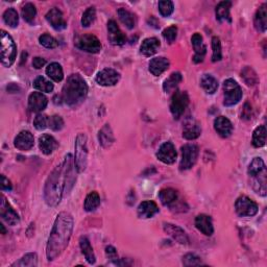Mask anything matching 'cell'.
<instances>
[{"label":"cell","mask_w":267,"mask_h":267,"mask_svg":"<svg viewBox=\"0 0 267 267\" xmlns=\"http://www.w3.org/2000/svg\"><path fill=\"white\" fill-rule=\"evenodd\" d=\"M75 163L72 155L68 154L64 161L56 166L48 176L44 187V200L49 207L61 203L64 192H69L75 182Z\"/></svg>","instance_id":"6da1fadb"},{"label":"cell","mask_w":267,"mask_h":267,"mask_svg":"<svg viewBox=\"0 0 267 267\" xmlns=\"http://www.w3.org/2000/svg\"><path fill=\"white\" fill-rule=\"evenodd\" d=\"M73 217L70 213L61 212L56 216L46 247L48 261H53L67 249L73 231Z\"/></svg>","instance_id":"7a4b0ae2"},{"label":"cell","mask_w":267,"mask_h":267,"mask_svg":"<svg viewBox=\"0 0 267 267\" xmlns=\"http://www.w3.org/2000/svg\"><path fill=\"white\" fill-rule=\"evenodd\" d=\"M88 94V86L85 79L78 73L68 76L66 84L62 89V100L67 106L74 107L82 105Z\"/></svg>","instance_id":"3957f363"},{"label":"cell","mask_w":267,"mask_h":267,"mask_svg":"<svg viewBox=\"0 0 267 267\" xmlns=\"http://www.w3.org/2000/svg\"><path fill=\"white\" fill-rule=\"evenodd\" d=\"M0 41H1V64L4 67L9 68L16 60V44L11 36L4 31H1L0 34Z\"/></svg>","instance_id":"277c9868"},{"label":"cell","mask_w":267,"mask_h":267,"mask_svg":"<svg viewBox=\"0 0 267 267\" xmlns=\"http://www.w3.org/2000/svg\"><path fill=\"white\" fill-rule=\"evenodd\" d=\"M74 163L78 172L86 170L88 164V147H87V136L85 134H79L76 137Z\"/></svg>","instance_id":"5b68a950"},{"label":"cell","mask_w":267,"mask_h":267,"mask_svg":"<svg viewBox=\"0 0 267 267\" xmlns=\"http://www.w3.org/2000/svg\"><path fill=\"white\" fill-rule=\"evenodd\" d=\"M223 93H225L223 105L226 107H232L237 105L240 102L243 95L241 87L232 78H228L223 83Z\"/></svg>","instance_id":"8992f818"},{"label":"cell","mask_w":267,"mask_h":267,"mask_svg":"<svg viewBox=\"0 0 267 267\" xmlns=\"http://www.w3.org/2000/svg\"><path fill=\"white\" fill-rule=\"evenodd\" d=\"M189 105L188 93L185 91L177 90L175 94L172 95L170 103V112L173 115L175 119H179V117L184 114L186 107Z\"/></svg>","instance_id":"52a82bcc"},{"label":"cell","mask_w":267,"mask_h":267,"mask_svg":"<svg viewBox=\"0 0 267 267\" xmlns=\"http://www.w3.org/2000/svg\"><path fill=\"white\" fill-rule=\"evenodd\" d=\"M75 46L83 52L89 53H98L103 47L97 37L91 34L79 36L75 41Z\"/></svg>","instance_id":"ba28073f"},{"label":"cell","mask_w":267,"mask_h":267,"mask_svg":"<svg viewBox=\"0 0 267 267\" xmlns=\"http://www.w3.org/2000/svg\"><path fill=\"white\" fill-rule=\"evenodd\" d=\"M235 210L240 217H251L258 213V205L249 196H242L237 198Z\"/></svg>","instance_id":"9c48e42d"},{"label":"cell","mask_w":267,"mask_h":267,"mask_svg":"<svg viewBox=\"0 0 267 267\" xmlns=\"http://www.w3.org/2000/svg\"><path fill=\"white\" fill-rule=\"evenodd\" d=\"M198 147L196 144H185L182 146V160L179 163L181 170H188L196 165L198 158Z\"/></svg>","instance_id":"30bf717a"},{"label":"cell","mask_w":267,"mask_h":267,"mask_svg":"<svg viewBox=\"0 0 267 267\" xmlns=\"http://www.w3.org/2000/svg\"><path fill=\"white\" fill-rule=\"evenodd\" d=\"M0 216L10 226H16L20 222V217L17 212L14 210L13 207L6 200L5 196H1V204H0Z\"/></svg>","instance_id":"8fae6325"},{"label":"cell","mask_w":267,"mask_h":267,"mask_svg":"<svg viewBox=\"0 0 267 267\" xmlns=\"http://www.w3.org/2000/svg\"><path fill=\"white\" fill-rule=\"evenodd\" d=\"M177 150L173 143L168 141L163 143L157 151V158L164 164H172L177 160Z\"/></svg>","instance_id":"7c38bea8"},{"label":"cell","mask_w":267,"mask_h":267,"mask_svg":"<svg viewBox=\"0 0 267 267\" xmlns=\"http://www.w3.org/2000/svg\"><path fill=\"white\" fill-rule=\"evenodd\" d=\"M119 79H120V74L116 70L111 69V68H107L99 71L95 77L96 83L104 87L115 86L119 82Z\"/></svg>","instance_id":"4fadbf2b"},{"label":"cell","mask_w":267,"mask_h":267,"mask_svg":"<svg viewBox=\"0 0 267 267\" xmlns=\"http://www.w3.org/2000/svg\"><path fill=\"white\" fill-rule=\"evenodd\" d=\"M191 42H192V45L194 48V52H196V53H194V56H193V61L196 64L201 63L204 61L206 53H207V47L204 43V39H203V37H201L200 34L196 33L192 36Z\"/></svg>","instance_id":"5bb4252c"},{"label":"cell","mask_w":267,"mask_h":267,"mask_svg":"<svg viewBox=\"0 0 267 267\" xmlns=\"http://www.w3.org/2000/svg\"><path fill=\"white\" fill-rule=\"evenodd\" d=\"M163 229L166 233L170 235L173 239L179 244H188L189 238L182 228H179L176 225H172V223L169 222H164Z\"/></svg>","instance_id":"9a60e30c"},{"label":"cell","mask_w":267,"mask_h":267,"mask_svg":"<svg viewBox=\"0 0 267 267\" xmlns=\"http://www.w3.org/2000/svg\"><path fill=\"white\" fill-rule=\"evenodd\" d=\"M107 33H109L107 34V37H109V40L113 45L121 46L126 42L125 36L122 34L117 23L114 20H110L107 22Z\"/></svg>","instance_id":"2e32d148"},{"label":"cell","mask_w":267,"mask_h":267,"mask_svg":"<svg viewBox=\"0 0 267 267\" xmlns=\"http://www.w3.org/2000/svg\"><path fill=\"white\" fill-rule=\"evenodd\" d=\"M47 104V97L44 94H42L41 92H33L32 94L28 96V107H30V110L32 112H42L43 110H45Z\"/></svg>","instance_id":"e0dca14e"},{"label":"cell","mask_w":267,"mask_h":267,"mask_svg":"<svg viewBox=\"0 0 267 267\" xmlns=\"http://www.w3.org/2000/svg\"><path fill=\"white\" fill-rule=\"evenodd\" d=\"M251 178L250 185L256 193L261 196H266L267 194V170L259 172L258 175L249 177Z\"/></svg>","instance_id":"ac0fdd59"},{"label":"cell","mask_w":267,"mask_h":267,"mask_svg":"<svg viewBox=\"0 0 267 267\" xmlns=\"http://www.w3.org/2000/svg\"><path fill=\"white\" fill-rule=\"evenodd\" d=\"M35 144V138L31 132L22 131L20 132L14 140V145L19 150H30Z\"/></svg>","instance_id":"d6986e66"},{"label":"cell","mask_w":267,"mask_h":267,"mask_svg":"<svg viewBox=\"0 0 267 267\" xmlns=\"http://www.w3.org/2000/svg\"><path fill=\"white\" fill-rule=\"evenodd\" d=\"M46 20L55 31H62L67 27V23L64 19L62 12L56 8L52 9L46 14Z\"/></svg>","instance_id":"ffe728a7"},{"label":"cell","mask_w":267,"mask_h":267,"mask_svg":"<svg viewBox=\"0 0 267 267\" xmlns=\"http://www.w3.org/2000/svg\"><path fill=\"white\" fill-rule=\"evenodd\" d=\"M214 128L222 138H229L233 133L232 122L225 116H219L214 120Z\"/></svg>","instance_id":"44dd1931"},{"label":"cell","mask_w":267,"mask_h":267,"mask_svg":"<svg viewBox=\"0 0 267 267\" xmlns=\"http://www.w3.org/2000/svg\"><path fill=\"white\" fill-rule=\"evenodd\" d=\"M169 65L170 63L168 59H166L164 56H159L150 60L148 64V69L151 74L155 76H159L169 68Z\"/></svg>","instance_id":"7402d4cb"},{"label":"cell","mask_w":267,"mask_h":267,"mask_svg":"<svg viewBox=\"0 0 267 267\" xmlns=\"http://www.w3.org/2000/svg\"><path fill=\"white\" fill-rule=\"evenodd\" d=\"M196 227L200 233H203L206 236H212L214 233L212 218L206 214H200L196 216Z\"/></svg>","instance_id":"603a6c76"},{"label":"cell","mask_w":267,"mask_h":267,"mask_svg":"<svg viewBox=\"0 0 267 267\" xmlns=\"http://www.w3.org/2000/svg\"><path fill=\"white\" fill-rule=\"evenodd\" d=\"M201 133V127L197 121L194 119H188L186 121L183 129V137L187 140H194L198 138Z\"/></svg>","instance_id":"cb8c5ba5"},{"label":"cell","mask_w":267,"mask_h":267,"mask_svg":"<svg viewBox=\"0 0 267 267\" xmlns=\"http://www.w3.org/2000/svg\"><path fill=\"white\" fill-rule=\"evenodd\" d=\"M137 212H138V216L140 218L147 219V218L154 217V216L159 212V208L155 201L145 200V201H142V203L139 205Z\"/></svg>","instance_id":"d4e9b609"},{"label":"cell","mask_w":267,"mask_h":267,"mask_svg":"<svg viewBox=\"0 0 267 267\" xmlns=\"http://www.w3.org/2000/svg\"><path fill=\"white\" fill-rule=\"evenodd\" d=\"M57 146H59V143L56 142V140L53 138V136H50L48 134H44L40 137L39 147L44 155H46V156L52 155L53 151L57 148Z\"/></svg>","instance_id":"484cf974"},{"label":"cell","mask_w":267,"mask_h":267,"mask_svg":"<svg viewBox=\"0 0 267 267\" xmlns=\"http://www.w3.org/2000/svg\"><path fill=\"white\" fill-rule=\"evenodd\" d=\"M255 28L260 33H265L267 28V4L263 3L256 12L254 19Z\"/></svg>","instance_id":"4316f807"},{"label":"cell","mask_w":267,"mask_h":267,"mask_svg":"<svg viewBox=\"0 0 267 267\" xmlns=\"http://www.w3.org/2000/svg\"><path fill=\"white\" fill-rule=\"evenodd\" d=\"M160 41L157 38H147L143 40L140 46V53L145 56H151L157 53L159 48H160Z\"/></svg>","instance_id":"83f0119b"},{"label":"cell","mask_w":267,"mask_h":267,"mask_svg":"<svg viewBox=\"0 0 267 267\" xmlns=\"http://www.w3.org/2000/svg\"><path fill=\"white\" fill-rule=\"evenodd\" d=\"M159 198L164 206H168L172 208L177 204L178 199V193L177 190L172 188H165L159 192Z\"/></svg>","instance_id":"f1b7e54d"},{"label":"cell","mask_w":267,"mask_h":267,"mask_svg":"<svg viewBox=\"0 0 267 267\" xmlns=\"http://www.w3.org/2000/svg\"><path fill=\"white\" fill-rule=\"evenodd\" d=\"M98 141L99 144L104 148H109L115 142L114 135L110 125H106L98 133Z\"/></svg>","instance_id":"f546056e"},{"label":"cell","mask_w":267,"mask_h":267,"mask_svg":"<svg viewBox=\"0 0 267 267\" xmlns=\"http://www.w3.org/2000/svg\"><path fill=\"white\" fill-rule=\"evenodd\" d=\"M231 6H232V2L231 1H221L216 6L215 14H216V19L220 22H231L232 19H231L230 15V10Z\"/></svg>","instance_id":"4dcf8cb0"},{"label":"cell","mask_w":267,"mask_h":267,"mask_svg":"<svg viewBox=\"0 0 267 267\" xmlns=\"http://www.w3.org/2000/svg\"><path fill=\"white\" fill-rule=\"evenodd\" d=\"M79 247H81L82 252L84 254L87 262L89 264H94L96 262V258L88 238L84 236L81 237V239H79Z\"/></svg>","instance_id":"1f68e13d"},{"label":"cell","mask_w":267,"mask_h":267,"mask_svg":"<svg viewBox=\"0 0 267 267\" xmlns=\"http://www.w3.org/2000/svg\"><path fill=\"white\" fill-rule=\"evenodd\" d=\"M200 86L207 94H214L218 89V82L211 74H205L200 79Z\"/></svg>","instance_id":"d6a6232c"},{"label":"cell","mask_w":267,"mask_h":267,"mask_svg":"<svg viewBox=\"0 0 267 267\" xmlns=\"http://www.w3.org/2000/svg\"><path fill=\"white\" fill-rule=\"evenodd\" d=\"M182 81H183L182 74L179 73V72H173L168 78L165 79V82L163 84V90L166 93H171L178 88V86Z\"/></svg>","instance_id":"836d02e7"},{"label":"cell","mask_w":267,"mask_h":267,"mask_svg":"<svg viewBox=\"0 0 267 267\" xmlns=\"http://www.w3.org/2000/svg\"><path fill=\"white\" fill-rule=\"evenodd\" d=\"M46 74L53 79V82H62L64 78V72L63 68L59 63L53 62L52 64L48 65V67L46 68Z\"/></svg>","instance_id":"e575fe53"},{"label":"cell","mask_w":267,"mask_h":267,"mask_svg":"<svg viewBox=\"0 0 267 267\" xmlns=\"http://www.w3.org/2000/svg\"><path fill=\"white\" fill-rule=\"evenodd\" d=\"M266 142V128L264 125L258 126L252 133V145L259 148L265 145Z\"/></svg>","instance_id":"d590c367"},{"label":"cell","mask_w":267,"mask_h":267,"mask_svg":"<svg viewBox=\"0 0 267 267\" xmlns=\"http://www.w3.org/2000/svg\"><path fill=\"white\" fill-rule=\"evenodd\" d=\"M99 205H100L99 194L96 191H93V192H90L88 196H87V197L85 199L84 208L87 212H91V211H94L96 208H98Z\"/></svg>","instance_id":"8d00e7d4"},{"label":"cell","mask_w":267,"mask_h":267,"mask_svg":"<svg viewBox=\"0 0 267 267\" xmlns=\"http://www.w3.org/2000/svg\"><path fill=\"white\" fill-rule=\"evenodd\" d=\"M118 17L120 21L124 23L128 30H133L136 25V18L134 16V14L131 12H128L125 9H119L118 10Z\"/></svg>","instance_id":"74e56055"},{"label":"cell","mask_w":267,"mask_h":267,"mask_svg":"<svg viewBox=\"0 0 267 267\" xmlns=\"http://www.w3.org/2000/svg\"><path fill=\"white\" fill-rule=\"evenodd\" d=\"M38 265V256L35 252H30L21 258L19 261L12 264V266H20V267H36Z\"/></svg>","instance_id":"f35d334b"},{"label":"cell","mask_w":267,"mask_h":267,"mask_svg":"<svg viewBox=\"0 0 267 267\" xmlns=\"http://www.w3.org/2000/svg\"><path fill=\"white\" fill-rule=\"evenodd\" d=\"M34 88L39 90L40 92L50 93L53 90V84L44 76H38L34 82Z\"/></svg>","instance_id":"ab89813d"},{"label":"cell","mask_w":267,"mask_h":267,"mask_svg":"<svg viewBox=\"0 0 267 267\" xmlns=\"http://www.w3.org/2000/svg\"><path fill=\"white\" fill-rule=\"evenodd\" d=\"M265 169H266V166H265L264 161L262 160L261 158L257 157V158L252 159V161L249 165L248 173H249V177H252V176H255V175H258L259 172H261V171H263Z\"/></svg>","instance_id":"60d3db41"},{"label":"cell","mask_w":267,"mask_h":267,"mask_svg":"<svg viewBox=\"0 0 267 267\" xmlns=\"http://www.w3.org/2000/svg\"><path fill=\"white\" fill-rule=\"evenodd\" d=\"M3 21L10 27H16L19 24V16L15 9H8L3 13Z\"/></svg>","instance_id":"b9f144b4"},{"label":"cell","mask_w":267,"mask_h":267,"mask_svg":"<svg viewBox=\"0 0 267 267\" xmlns=\"http://www.w3.org/2000/svg\"><path fill=\"white\" fill-rule=\"evenodd\" d=\"M241 76L242 78L244 79L245 84H247L248 86H254L258 83V76H257V73L255 72V70L247 66L244 67L241 71Z\"/></svg>","instance_id":"7bdbcfd3"},{"label":"cell","mask_w":267,"mask_h":267,"mask_svg":"<svg viewBox=\"0 0 267 267\" xmlns=\"http://www.w3.org/2000/svg\"><path fill=\"white\" fill-rule=\"evenodd\" d=\"M21 13H22V17L27 23H33L36 15H37V10H36V6L33 3L28 2L23 6Z\"/></svg>","instance_id":"ee69618b"},{"label":"cell","mask_w":267,"mask_h":267,"mask_svg":"<svg viewBox=\"0 0 267 267\" xmlns=\"http://www.w3.org/2000/svg\"><path fill=\"white\" fill-rule=\"evenodd\" d=\"M96 18V10L94 6H90V8L87 9L82 17V24L84 27H89Z\"/></svg>","instance_id":"f6af8a7d"},{"label":"cell","mask_w":267,"mask_h":267,"mask_svg":"<svg viewBox=\"0 0 267 267\" xmlns=\"http://www.w3.org/2000/svg\"><path fill=\"white\" fill-rule=\"evenodd\" d=\"M212 49H213L212 62L214 63L219 62L222 59V53H221V43L218 37L212 38Z\"/></svg>","instance_id":"bcb514c9"},{"label":"cell","mask_w":267,"mask_h":267,"mask_svg":"<svg viewBox=\"0 0 267 267\" xmlns=\"http://www.w3.org/2000/svg\"><path fill=\"white\" fill-rule=\"evenodd\" d=\"M175 10V6H173V2L169 1V0H162V1L159 2V11L163 17H169Z\"/></svg>","instance_id":"7dc6e473"},{"label":"cell","mask_w":267,"mask_h":267,"mask_svg":"<svg viewBox=\"0 0 267 267\" xmlns=\"http://www.w3.org/2000/svg\"><path fill=\"white\" fill-rule=\"evenodd\" d=\"M39 42L42 46H44L48 49H53L57 46V41L48 34H44V35L40 36Z\"/></svg>","instance_id":"c3c4849f"},{"label":"cell","mask_w":267,"mask_h":267,"mask_svg":"<svg viewBox=\"0 0 267 267\" xmlns=\"http://www.w3.org/2000/svg\"><path fill=\"white\" fill-rule=\"evenodd\" d=\"M48 126L53 129V131H61L64 127V120L59 115H53L48 120Z\"/></svg>","instance_id":"681fc988"},{"label":"cell","mask_w":267,"mask_h":267,"mask_svg":"<svg viewBox=\"0 0 267 267\" xmlns=\"http://www.w3.org/2000/svg\"><path fill=\"white\" fill-rule=\"evenodd\" d=\"M163 37L164 39L167 41L169 44L173 43L176 41L177 37H178V27L176 25H172L166 28V30L163 31Z\"/></svg>","instance_id":"f907efd6"},{"label":"cell","mask_w":267,"mask_h":267,"mask_svg":"<svg viewBox=\"0 0 267 267\" xmlns=\"http://www.w3.org/2000/svg\"><path fill=\"white\" fill-rule=\"evenodd\" d=\"M49 118L44 114H38L34 120V126L38 129V131H43L48 126Z\"/></svg>","instance_id":"816d5d0a"},{"label":"cell","mask_w":267,"mask_h":267,"mask_svg":"<svg viewBox=\"0 0 267 267\" xmlns=\"http://www.w3.org/2000/svg\"><path fill=\"white\" fill-rule=\"evenodd\" d=\"M183 264L185 266H196V265H201L203 262H201L200 258H198L194 254H187L183 258Z\"/></svg>","instance_id":"f5cc1de1"},{"label":"cell","mask_w":267,"mask_h":267,"mask_svg":"<svg viewBox=\"0 0 267 267\" xmlns=\"http://www.w3.org/2000/svg\"><path fill=\"white\" fill-rule=\"evenodd\" d=\"M106 255L107 257L111 259V260H115V262L118 260V255H117V251H116V249L111 247V245H109V247L106 248Z\"/></svg>","instance_id":"db71d44e"},{"label":"cell","mask_w":267,"mask_h":267,"mask_svg":"<svg viewBox=\"0 0 267 267\" xmlns=\"http://www.w3.org/2000/svg\"><path fill=\"white\" fill-rule=\"evenodd\" d=\"M46 64V61L43 59V57H40V56H36L34 57L33 60V66L36 68V69H41L42 67H44Z\"/></svg>","instance_id":"11a10c76"},{"label":"cell","mask_w":267,"mask_h":267,"mask_svg":"<svg viewBox=\"0 0 267 267\" xmlns=\"http://www.w3.org/2000/svg\"><path fill=\"white\" fill-rule=\"evenodd\" d=\"M1 189L4 191H11L12 190V184L9 181V178H6L3 175L1 176Z\"/></svg>","instance_id":"9f6ffc18"},{"label":"cell","mask_w":267,"mask_h":267,"mask_svg":"<svg viewBox=\"0 0 267 267\" xmlns=\"http://www.w3.org/2000/svg\"><path fill=\"white\" fill-rule=\"evenodd\" d=\"M241 118H243V119H247V120H249V119H250L251 117V107H249V104H245L244 105V109H243V113H242V115H241Z\"/></svg>","instance_id":"6f0895ef"},{"label":"cell","mask_w":267,"mask_h":267,"mask_svg":"<svg viewBox=\"0 0 267 267\" xmlns=\"http://www.w3.org/2000/svg\"><path fill=\"white\" fill-rule=\"evenodd\" d=\"M0 228H1V234L4 235V234H5V229H4L3 225H0Z\"/></svg>","instance_id":"680465c9"}]
</instances>
